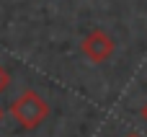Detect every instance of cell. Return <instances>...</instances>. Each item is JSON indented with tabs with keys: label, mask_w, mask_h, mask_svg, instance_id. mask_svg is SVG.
Returning <instances> with one entry per match:
<instances>
[{
	"label": "cell",
	"mask_w": 147,
	"mask_h": 137,
	"mask_svg": "<svg viewBox=\"0 0 147 137\" xmlns=\"http://www.w3.org/2000/svg\"><path fill=\"white\" fill-rule=\"evenodd\" d=\"M80 52H83L90 62L101 65V62H106V60L114 57V52H116V41H114L106 31L93 28V31L85 34V39L80 41Z\"/></svg>",
	"instance_id": "obj_2"
},
{
	"label": "cell",
	"mask_w": 147,
	"mask_h": 137,
	"mask_svg": "<svg viewBox=\"0 0 147 137\" xmlns=\"http://www.w3.org/2000/svg\"><path fill=\"white\" fill-rule=\"evenodd\" d=\"M140 114H142V119H145V122H147V104H145V106H142V109H140Z\"/></svg>",
	"instance_id": "obj_4"
},
{
	"label": "cell",
	"mask_w": 147,
	"mask_h": 137,
	"mask_svg": "<svg viewBox=\"0 0 147 137\" xmlns=\"http://www.w3.org/2000/svg\"><path fill=\"white\" fill-rule=\"evenodd\" d=\"M127 137H140V135H137V132H129V135H127Z\"/></svg>",
	"instance_id": "obj_5"
},
{
	"label": "cell",
	"mask_w": 147,
	"mask_h": 137,
	"mask_svg": "<svg viewBox=\"0 0 147 137\" xmlns=\"http://www.w3.org/2000/svg\"><path fill=\"white\" fill-rule=\"evenodd\" d=\"M0 122H3V109H0Z\"/></svg>",
	"instance_id": "obj_6"
},
{
	"label": "cell",
	"mask_w": 147,
	"mask_h": 137,
	"mask_svg": "<svg viewBox=\"0 0 147 137\" xmlns=\"http://www.w3.org/2000/svg\"><path fill=\"white\" fill-rule=\"evenodd\" d=\"M8 85H10V73L0 65V93H3V91H8Z\"/></svg>",
	"instance_id": "obj_3"
},
{
	"label": "cell",
	"mask_w": 147,
	"mask_h": 137,
	"mask_svg": "<svg viewBox=\"0 0 147 137\" xmlns=\"http://www.w3.org/2000/svg\"><path fill=\"white\" fill-rule=\"evenodd\" d=\"M49 104L36 93V91H23L21 96L13 98L10 104V117L16 119V124H21V130H36L47 117H49Z\"/></svg>",
	"instance_id": "obj_1"
}]
</instances>
